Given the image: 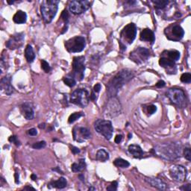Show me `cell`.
I'll list each match as a JSON object with an SVG mask.
<instances>
[{
    "instance_id": "60d3db41",
    "label": "cell",
    "mask_w": 191,
    "mask_h": 191,
    "mask_svg": "<svg viewBox=\"0 0 191 191\" xmlns=\"http://www.w3.org/2000/svg\"><path fill=\"white\" fill-rule=\"evenodd\" d=\"M28 134L31 136H36L37 135V131L36 129H32L28 131Z\"/></svg>"
},
{
    "instance_id": "4fadbf2b",
    "label": "cell",
    "mask_w": 191,
    "mask_h": 191,
    "mask_svg": "<svg viewBox=\"0 0 191 191\" xmlns=\"http://www.w3.org/2000/svg\"><path fill=\"white\" fill-rule=\"evenodd\" d=\"M91 6V2L85 0H74L69 4V9L74 14H81Z\"/></svg>"
},
{
    "instance_id": "4dcf8cb0",
    "label": "cell",
    "mask_w": 191,
    "mask_h": 191,
    "mask_svg": "<svg viewBox=\"0 0 191 191\" xmlns=\"http://www.w3.org/2000/svg\"><path fill=\"white\" fill-rule=\"evenodd\" d=\"M63 81H64L65 85L69 86L70 87H74V86L76 85V81L73 76H70V77H69V76H66V77L64 78Z\"/></svg>"
},
{
    "instance_id": "e575fe53",
    "label": "cell",
    "mask_w": 191,
    "mask_h": 191,
    "mask_svg": "<svg viewBox=\"0 0 191 191\" xmlns=\"http://www.w3.org/2000/svg\"><path fill=\"white\" fill-rule=\"evenodd\" d=\"M41 67L46 72H49L51 70V67L50 66H49V63L47 62L44 60L41 61Z\"/></svg>"
},
{
    "instance_id": "4316f807",
    "label": "cell",
    "mask_w": 191,
    "mask_h": 191,
    "mask_svg": "<svg viewBox=\"0 0 191 191\" xmlns=\"http://www.w3.org/2000/svg\"><path fill=\"white\" fill-rule=\"evenodd\" d=\"M96 159L101 162H105L109 159V154L105 149H99L96 153Z\"/></svg>"
},
{
    "instance_id": "5b68a950",
    "label": "cell",
    "mask_w": 191,
    "mask_h": 191,
    "mask_svg": "<svg viewBox=\"0 0 191 191\" xmlns=\"http://www.w3.org/2000/svg\"><path fill=\"white\" fill-rule=\"evenodd\" d=\"M94 128L97 132L105 137L106 140H110L112 137L114 128L109 120H97L95 122Z\"/></svg>"
},
{
    "instance_id": "7dc6e473",
    "label": "cell",
    "mask_w": 191,
    "mask_h": 191,
    "mask_svg": "<svg viewBox=\"0 0 191 191\" xmlns=\"http://www.w3.org/2000/svg\"><path fill=\"white\" fill-rule=\"evenodd\" d=\"M90 99H91V100H93V101H94V100H96V96L94 91L91 93V95L90 96Z\"/></svg>"
},
{
    "instance_id": "7a4b0ae2",
    "label": "cell",
    "mask_w": 191,
    "mask_h": 191,
    "mask_svg": "<svg viewBox=\"0 0 191 191\" xmlns=\"http://www.w3.org/2000/svg\"><path fill=\"white\" fill-rule=\"evenodd\" d=\"M154 150L158 156L167 160H176L182 153V147L179 143H161L156 146Z\"/></svg>"
},
{
    "instance_id": "ba28073f",
    "label": "cell",
    "mask_w": 191,
    "mask_h": 191,
    "mask_svg": "<svg viewBox=\"0 0 191 191\" xmlns=\"http://www.w3.org/2000/svg\"><path fill=\"white\" fill-rule=\"evenodd\" d=\"M122 111V107L117 97L114 96L109 98V101L107 103V106L105 109V114L106 116L114 117L119 115Z\"/></svg>"
},
{
    "instance_id": "b9f144b4",
    "label": "cell",
    "mask_w": 191,
    "mask_h": 191,
    "mask_svg": "<svg viewBox=\"0 0 191 191\" xmlns=\"http://www.w3.org/2000/svg\"><path fill=\"white\" fill-rule=\"evenodd\" d=\"M165 85H166L165 82H164V81H162V80H160V81H159L157 84H156V87H158V88H161V87H164Z\"/></svg>"
},
{
    "instance_id": "c3c4849f",
    "label": "cell",
    "mask_w": 191,
    "mask_h": 191,
    "mask_svg": "<svg viewBox=\"0 0 191 191\" xmlns=\"http://www.w3.org/2000/svg\"><path fill=\"white\" fill-rule=\"evenodd\" d=\"M119 44H120V49H121L122 50H125V49H126V47H125V45H124L123 43H122L120 41L119 42Z\"/></svg>"
},
{
    "instance_id": "8fae6325",
    "label": "cell",
    "mask_w": 191,
    "mask_h": 191,
    "mask_svg": "<svg viewBox=\"0 0 191 191\" xmlns=\"http://www.w3.org/2000/svg\"><path fill=\"white\" fill-rule=\"evenodd\" d=\"M149 57V51L146 48L138 47L130 53L129 58L136 64H140L148 60Z\"/></svg>"
},
{
    "instance_id": "f907efd6",
    "label": "cell",
    "mask_w": 191,
    "mask_h": 191,
    "mask_svg": "<svg viewBox=\"0 0 191 191\" xmlns=\"http://www.w3.org/2000/svg\"><path fill=\"white\" fill-rule=\"evenodd\" d=\"M24 190H35V189H34V188H32V187L27 186V187H26V188H24Z\"/></svg>"
},
{
    "instance_id": "816d5d0a",
    "label": "cell",
    "mask_w": 191,
    "mask_h": 191,
    "mask_svg": "<svg viewBox=\"0 0 191 191\" xmlns=\"http://www.w3.org/2000/svg\"><path fill=\"white\" fill-rule=\"evenodd\" d=\"M45 127H46V125H45V124H44V123L40 124V125H39V128H40V129H45Z\"/></svg>"
},
{
    "instance_id": "d6986e66",
    "label": "cell",
    "mask_w": 191,
    "mask_h": 191,
    "mask_svg": "<svg viewBox=\"0 0 191 191\" xmlns=\"http://www.w3.org/2000/svg\"><path fill=\"white\" fill-rule=\"evenodd\" d=\"M145 181L150 184L152 187L158 189L160 190H165L167 189V184L164 182L159 179H154V178H145Z\"/></svg>"
},
{
    "instance_id": "e0dca14e",
    "label": "cell",
    "mask_w": 191,
    "mask_h": 191,
    "mask_svg": "<svg viewBox=\"0 0 191 191\" xmlns=\"http://www.w3.org/2000/svg\"><path fill=\"white\" fill-rule=\"evenodd\" d=\"M0 87L1 90L5 92L6 95L10 96L14 92V88L11 85V76L7 75L2 78L1 80V84H0Z\"/></svg>"
},
{
    "instance_id": "d4e9b609",
    "label": "cell",
    "mask_w": 191,
    "mask_h": 191,
    "mask_svg": "<svg viewBox=\"0 0 191 191\" xmlns=\"http://www.w3.org/2000/svg\"><path fill=\"white\" fill-rule=\"evenodd\" d=\"M25 56L28 63H32L35 59V54H34L33 49L31 45L26 46V50H25Z\"/></svg>"
},
{
    "instance_id": "8992f818",
    "label": "cell",
    "mask_w": 191,
    "mask_h": 191,
    "mask_svg": "<svg viewBox=\"0 0 191 191\" xmlns=\"http://www.w3.org/2000/svg\"><path fill=\"white\" fill-rule=\"evenodd\" d=\"M89 93L85 89L76 90L70 96V102L80 107L87 106L89 103Z\"/></svg>"
},
{
    "instance_id": "74e56055",
    "label": "cell",
    "mask_w": 191,
    "mask_h": 191,
    "mask_svg": "<svg viewBox=\"0 0 191 191\" xmlns=\"http://www.w3.org/2000/svg\"><path fill=\"white\" fill-rule=\"evenodd\" d=\"M184 158H186L187 160H189V161H190L191 160V152H190V148L184 149Z\"/></svg>"
},
{
    "instance_id": "f1b7e54d",
    "label": "cell",
    "mask_w": 191,
    "mask_h": 191,
    "mask_svg": "<svg viewBox=\"0 0 191 191\" xmlns=\"http://www.w3.org/2000/svg\"><path fill=\"white\" fill-rule=\"evenodd\" d=\"M166 52H167L166 56H167L168 58H170L171 60L174 61L175 62L177 61H179V58H180V52L176 50L167 51H166Z\"/></svg>"
},
{
    "instance_id": "ab89813d",
    "label": "cell",
    "mask_w": 191,
    "mask_h": 191,
    "mask_svg": "<svg viewBox=\"0 0 191 191\" xmlns=\"http://www.w3.org/2000/svg\"><path fill=\"white\" fill-rule=\"evenodd\" d=\"M8 140L10 141L11 143H14L16 146H20V142H19L18 140H17V137L16 136H11L9 137Z\"/></svg>"
},
{
    "instance_id": "cb8c5ba5",
    "label": "cell",
    "mask_w": 191,
    "mask_h": 191,
    "mask_svg": "<svg viewBox=\"0 0 191 191\" xmlns=\"http://www.w3.org/2000/svg\"><path fill=\"white\" fill-rule=\"evenodd\" d=\"M49 185H51V188H55L57 189H63L66 188V180L64 177L60 178L58 180L52 181L49 183Z\"/></svg>"
},
{
    "instance_id": "d6a6232c",
    "label": "cell",
    "mask_w": 191,
    "mask_h": 191,
    "mask_svg": "<svg viewBox=\"0 0 191 191\" xmlns=\"http://www.w3.org/2000/svg\"><path fill=\"white\" fill-rule=\"evenodd\" d=\"M181 81L183 83H190L191 81V74L189 72L183 73L181 76Z\"/></svg>"
},
{
    "instance_id": "603a6c76",
    "label": "cell",
    "mask_w": 191,
    "mask_h": 191,
    "mask_svg": "<svg viewBox=\"0 0 191 191\" xmlns=\"http://www.w3.org/2000/svg\"><path fill=\"white\" fill-rule=\"evenodd\" d=\"M26 19H27V15L26 13L22 11H18L14 15L13 17V20L15 23L17 24H22L26 22Z\"/></svg>"
},
{
    "instance_id": "9a60e30c",
    "label": "cell",
    "mask_w": 191,
    "mask_h": 191,
    "mask_svg": "<svg viewBox=\"0 0 191 191\" xmlns=\"http://www.w3.org/2000/svg\"><path fill=\"white\" fill-rule=\"evenodd\" d=\"M72 133H73L74 140L80 143L84 142L91 137V133L90 130L85 127L76 126L74 128Z\"/></svg>"
},
{
    "instance_id": "9f6ffc18",
    "label": "cell",
    "mask_w": 191,
    "mask_h": 191,
    "mask_svg": "<svg viewBox=\"0 0 191 191\" xmlns=\"http://www.w3.org/2000/svg\"><path fill=\"white\" fill-rule=\"evenodd\" d=\"M131 136H132V135H131V134H129V139L131 138Z\"/></svg>"
},
{
    "instance_id": "ee69618b",
    "label": "cell",
    "mask_w": 191,
    "mask_h": 191,
    "mask_svg": "<svg viewBox=\"0 0 191 191\" xmlns=\"http://www.w3.org/2000/svg\"><path fill=\"white\" fill-rule=\"evenodd\" d=\"M101 90V85L100 84H96L93 87V91L96 93H99Z\"/></svg>"
},
{
    "instance_id": "f5cc1de1",
    "label": "cell",
    "mask_w": 191,
    "mask_h": 191,
    "mask_svg": "<svg viewBox=\"0 0 191 191\" xmlns=\"http://www.w3.org/2000/svg\"><path fill=\"white\" fill-rule=\"evenodd\" d=\"M31 178H32V180H34V181H35L36 179H37V176H36V175H34V174H32Z\"/></svg>"
},
{
    "instance_id": "ac0fdd59",
    "label": "cell",
    "mask_w": 191,
    "mask_h": 191,
    "mask_svg": "<svg viewBox=\"0 0 191 191\" xmlns=\"http://www.w3.org/2000/svg\"><path fill=\"white\" fill-rule=\"evenodd\" d=\"M21 110H22V115L25 116L26 120H31L34 118V112L33 105L30 102H25L21 106Z\"/></svg>"
},
{
    "instance_id": "277c9868",
    "label": "cell",
    "mask_w": 191,
    "mask_h": 191,
    "mask_svg": "<svg viewBox=\"0 0 191 191\" xmlns=\"http://www.w3.org/2000/svg\"><path fill=\"white\" fill-rule=\"evenodd\" d=\"M167 96L169 100L179 108H184L187 106V98L182 90L179 88H171L167 91Z\"/></svg>"
},
{
    "instance_id": "7c38bea8",
    "label": "cell",
    "mask_w": 191,
    "mask_h": 191,
    "mask_svg": "<svg viewBox=\"0 0 191 191\" xmlns=\"http://www.w3.org/2000/svg\"><path fill=\"white\" fill-rule=\"evenodd\" d=\"M165 34L169 40L179 41L184 37V31L179 25H172L166 28Z\"/></svg>"
},
{
    "instance_id": "5bb4252c",
    "label": "cell",
    "mask_w": 191,
    "mask_h": 191,
    "mask_svg": "<svg viewBox=\"0 0 191 191\" xmlns=\"http://www.w3.org/2000/svg\"><path fill=\"white\" fill-rule=\"evenodd\" d=\"M169 175L173 180L177 182H183L187 177V169L181 165L172 166L169 170Z\"/></svg>"
},
{
    "instance_id": "bcb514c9",
    "label": "cell",
    "mask_w": 191,
    "mask_h": 191,
    "mask_svg": "<svg viewBox=\"0 0 191 191\" xmlns=\"http://www.w3.org/2000/svg\"><path fill=\"white\" fill-rule=\"evenodd\" d=\"M71 151L73 154H78L80 152L79 149L77 148V147H75V146H72L71 147Z\"/></svg>"
},
{
    "instance_id": "3957f363",
    "label": "cell",
    "mask_w": 191,
    "mask_h": 191,
    "mask_svg": "<svg viewBox=\"0 0 191 191\" xmlns=\"http://www.w3.org/2000/svg\"><path fill=\"white\" fill-rule=\"evenodd\" d=\"M59 2H60L57 0H45L42 2L41 7V14L47 23L51 22L56 15Z\"/></svg>"
},
{
    "instance_id": "f35d334b",
    "label": "cell",
    "mask_w": 191,
    "mask_h": 191,
    "mask_svg": "<svg viewBox=\"0 0 191 191\" xmlns=\"http://www.w3.org/2000/svg\"><path fill=\"white\" fill-rule=\"evenodd\" d=\"M61 17H62L63 20H64L65 24L67 25L68 21H69V14H68L67 11L64 10V11H63L62 14H61Z\"/></svg>"
},
{
    "instance_id": "836d02e7",
    "label": "cell",
    "mask_w": 191,
    "mask_h": 191,
    "mask_svg": "<svg viewBox=\"0 0 191 191\" xmlns=\"http://www.w3.org/2000/svg\"><path fill=\"white\" fill-rule=\"evenodd\" d=\"M46 145L47 144H46L45 141H40V142L34 143L32 147H33L34 149H41L46 147Z\"/></svg>"
},
{
    "instance_id": "44dd1931",
    "label": "cell",
    "mask_w": 191,
    "mask_h": 191,
    "mask_svg": "<svg viewBox=\"0 0 191 191\" xmlns=\"http://www.w3.org/2000/svg\"><path fill=\"white\" fill-rule=\"evenodd\" d=\"M129 152L131 154H132L135 158H141L143 156V151L141 147L138 145H130L129 146Z\"/></svg>"
},
{
    "instance_id": "2e32d148",
    "label": "cell",
    "mask_w": 191,
    "mask_h": 191,
    "mask_svg": "<svg viewBox=\"0 0 191 191\" xmlns=\"http://www.w3.org/2000/svg\"><path fill=\"white\" fill-rule=\"evenodd\" d=\"M24 41V35L22 34H17L13 35L7 42L6 46L11 49H15L21 47Z\"/></svg>"
},
{
    "instance_id": "681fc988",
    "label": "cell",
    "mask_w": 191,
    "mask_h": 191,
    "mask_svg": "<svg viewBox=\"0 0 191 191\" xmlns=\"http://www.w3.org/2000/svg\"><path fill=\"white\" fill-rule=\"evenodd\" d=\"M15 182L17 184H19V173H15Z\"/></svg>"
},
{
    "instance_id": "83f0119b",
    "label": "cell",
    "mask_w": 191,
    "mask_h": 191,
    "mask_svg": "<svg viewBox=\"0 0 191 191\" xmlns=\"http://www.w3.org/2000/svg\"><path fill=\"white\" fill-rule=\"evenodd\" d=\"M152 3L154 5V7L158 10H163L167 6L169 2L167 0H155V1H152Z\"/></svg>"
},
{
    "instance_id": "484cf974",
    "label": "cell",
    "mask_w": 191,
    "mask_h": 191,
    "mask_svg": "<svg viewBox=\"0 0 191 191\" xmlns=\"http://www.w3.org/2000/svg\"><path fill=\"white\" fill-rule=\"evenodd\" d=\"M86 167V164H85V159H81L79 160V164L77 163H74L72 164V171L74 172V173H79V172H81L82 170L85 169Z\"/></svg>"
},
{
    "instance_id": "7bdbcfd3",
    "label": "cell",
    "mask_w": 191,
    "mask_h": 191,
    "mask_svg": "<svg viewBox=\"0 0 191 191\" xmlns=\"http://www.w3.org/2000/svg\"><path fill=\"white\" fill-rule=\"evenodd\" d=\"M180 190H185V191H190L191 190L190 184H187V185H184V186L181 187V188H180Z\"/></svg>"
},
{
    "instance_id": "9c48e42d",
    "label": "cell",
    "mask_w": 191,
    "mask_h": 191,
    "mask_svg": "<svg viewBox=\"0 0 191 191\" xmlns=\"http://www.w3.org/2000/svg\"><path fill=\"white\" fill-rule=\"evenodd\" d=\"M85 39L83 37H75L65 43V47L70 52H80L85 49Z\"/></svg>"
},
{
    "instance_id": "6da1fadb",
    "label": "cell",
    "mask_w": 191,
    "mask_h": 191,
    "mask_svg": "<svg viewBox=\"0 0 191 191\" xmlns=\"http://www.w3.org/2000/svg\"><path fill=\"white\" fill-rule=\"evenodd\" d=\"M134 76V72L129 69H123L114 76L107 85V96L108 98L116 96L120 90L131 81Z\"/></svg>"
},
{
    "instance_id": "f546056e",
    "label": "cell",
    "mask_w": 191,
    "mask_h": 191,
    "mask_svg": "<svg viewBox=\"0 0 191 191\" xmlns=\"http://www.w3.org/2000/svg\"><path fill=\"white\" fill-rule=\"evenodd\" d=\"M114 164L116 167L120 168H127L130 165L129 161L123 159V158H116L114 161Z\"/></svg>"
},
{
    "instance_id": "f6af8a7d",
    "label": "cell",
    "mask_w": 191,
    "mask_h": 191,
    "mask_svg": "<svg viewBox=\"0 0 191 191\" xmlns=\"http://www.w3.org/2000/svg\"><path fill=\"white\" fill-rule=\"evenodd\" d=\"M122 140H123V136L122 135H116L115 139H114V141H115L116 143H120L121 142Z\"/></svg>"
},
{
    "instance_id": "7402d4cb",
    "label": "cell",
    "mask_w": 191,
    "mask_h": 191,
    "mask_svg": "<svg viewBox=\"0 0 191 191\" xmlns=\"http://www.w3.org/2000/svg\"><path fill=\"white\" fill-rule=\"evenodd\" d=\"M159 64L160 66H162V67L164 68L170 69L174 67L175 62L174 61L171 60L170 58H168L167 56H164L163 55V56L160 58Z\"/></svg>"
},
{
    "instance_id": "11a10c76",
    "label": "cell",
    "mask_w": 191,
    "mask_h": 191,
    "mask_svg": "<svg viewBox=\"0 0 191 191\" xmlns=\"http://www.w3.org/2000/svg\"><path fill=\"white\" fill-rule=\"evenodd\" d=\"M89 190H96V189L94 188H90Z\"/></svg>"
},
{
    "instance_id": "d590c367",
    "label": "cell",
    "mask_w": 191,
    "mask_h": 191,
    "mask_svg": "<svg viewBox=\"0 0 191 191\" xmlns=\"http://www.w3.org/2000/svg\"><path fill=\"white\" fill-rule=\"evenodd\" d=\"M146 110H147V114H148L149 115H152V114H153L154 113L156 112V110H157V107L154 105H150L147 106Z\"/></svg>"
},
{
    "instance_id": "1f68e13d",
    "label": "cell",
    "mask_w": 191,
    "mask_h": 191,
    "mask_svg": "<svg viewBox=\"0 0 191 191\" xmlns=\"http://www.w3.org/2000/svg\"><path fill=\"white\" fill-rule=\"evenodd\" d=\"M84 115L83 113L81 112H76L73 113V114H72L70 116V117H69L68 119V123H73L74 122L76 121L77 120H79L81 116H82Z\"/></svg>"
},
{
    "instance_id": "30bf717a",
    "label": "cell",
    "mask_w": 191,
    "mask_h": 191,
    "mask_svg": "<svg viewBox=\"0 0 191 191\" xmlns=\"http://www.w3.org/2000/svg\"><path fill=\"white\" fill-rule=\"evenodd\" d=\"M137 28L134 23H129L122 30L120 33V37L123 41H120L122 43L125 45V43L128 44H131L133 43L134 40L136 37Z\"/></svg>"
},
{
    "instance_id": "52a82bcc",
    "label": "cell",
    "mask_w": 191,
    "mask_h": 191,
    "mask_svg": "<svg viewBox=\"0 0 191 191\" xmlns=\"http://www.w3.org/2000/svg\"><path fill=\"white\" fill-rule=\"evenodd\" d=\"M85 58L84 56L74 57L72 61V69H73V73L72 76L79 81H81L85 76Z\"/></svg>"
},
{
    "instance_id": "ffe728a7",
    "label": "cell",
    "mask_w": 191,
    "mask_h": 191,
    "mask_svg": "<svg viewBox=\"0 0 191 191\" xmlns=\"http://www.w3.org/2000/svg\"><path fill=\"white\" fill-rule=\"evenodd\" d=\"M140 38L141 41L151 42L152 43H153L155 41L154 32L151 29H149V28H145L141 32Z\"/></svg>"
},
{
    "instance_id": "db71d44e",
    "label": "cell",
    "mask_w": 191,
    "mask_h": 191,
    "mask_svg": "<svg viewBox=\"0 0 191 191\" xmlns=\"http://www.w3.org/2000/svg\"><path fill=\"white\" fill-rule=\"evenodd\" d=\"M79 178H81V180L82 181H85V178H83V175H79Z\"/></svg>"
},
{
    "instance_id": "8d00e7d4",
    "label": "cell",
    "mask_w": 191,
    "mask_h": 191,
    "mask_svg": "<svg viewBox=\"0 0 191 191\" xmlns=\"http://www.w3.org/2000/svg\"><path fill=\"white\" fill-rule=\"evenodd\" d=\"M117 187H118V183L117 181H113V182L110 184V185L107 188V190L108 191H116L117 190Z\"/></svg>"
}]
</instances>
